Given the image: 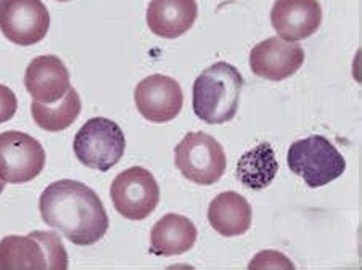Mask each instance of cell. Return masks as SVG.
<instances>
[{
  "label": "cell",
  "mask_w": 362,
  "mask_h": 270,
  "mask_svg": "<svg viewBox=\"0 0 362 270\" xmlns=\"http://www.w3.org/2000/svg\"><path fill=\"white\" fill-rule=\"evenodd\" d=\"M18 111V100L10 87L0 84V124L10 121Z\"/></svg>",
  "instance_id": "cell-20"
},
{
  "label": "cell",
  "mask_w": 362,
  "mask_h": 270,
  "mask_svg": "<svg viewBox=\"0 0 362 270\" xmlns=\"http://www.w3.org/2000/svg\"><path fill=\"white\" fill-rule=\"evenodd\" d=\"M45 166V150L31 135L18 131L0 134V179L7 184H26Z\"/></svg>",
  "instance_id": "cell-8"
},
{
  "label": "cell",
  "mask_w": 362,
  "mask_h": 270,
  "mask_svg": "<svg viewBox=\"0 0 362 270\" xmlns=\"http://www.w3.org/2000/svg\"><path fill=\"white\" fill-rule=\"evenodd\" d=\"M198 232L189 217L166 214L156 222L150 235V252L155 256H179L194 248Z\"/></svg>",
  "instance_id": "cell-15"
},
{
  "label": "cell",
  "mask_w": 362,
  "mask_h": 270,
  "mask_svg": "<svg viewBox=\"0 0 362 270\" xmlns=\"http://www.w3.org/2000/svg\"><path fill=\"white\" fill-rule=\"evenodd\" d=\"M110 196L122 217L144 221L158 206L160 187L150 171L134 166L116 175Z\"/></svg>",
  "instance_id": "cell-7"
},
{
  "label": "cell",
  "mask_w": 362,
  "mask_h": 270,
  "mask_svg": "<svg viewBox=\"0 0 362 270\" xmlns=\"http://www.w3.org/2000/svg\"><path fill=\"white\" fill-rule=\"evenodd\" d=\"M295 269L293 262L288 261V257L279 251H262L255 256V259L250 262V269Z\"/></svg>",
  "instance_id": "cell-19"
},
{
  "label": "cell",
  "mask_w": 362,
  "mask_h": 270,
  "mask_svg": "<svg viewBox=\"0 0 362 270\" xmlns=\"http://www.w3.org/2000/svg\"><path fill=\"white\" fill-rule=\"evenodd\" d=\"M47 225L78 246H90L107 235L110 219L102 199L83 182L65 179L50 184L39 199Z\"/></svg>",
  "instance_id": "cell-1"
},
{
  "label": "cell",
  "mask_w": 362,
  "mask_h": 270,
  "mask_svg": "<svg viewBox=\"0 0 362 270\" xmlns=\"http://www.w3.org/2000/svg\"><path fill=\"white\" fill-rule=\"evenodd\" d=\"M271 23L280 39L287 42L305 40L317 33L322 23V7L317 0H276Z\"/></svg>",
  "instance_id": "cell-12"
},
{
  "label": "cell",
  "mask_w": 362,
  "mask_h": 270,
  "mask_svg": "<svg viewBox=\"0 0 362 270\" xmlns=\"http://www.w3.org/2000/svg\"><path fill=\"white\" fill-rule=\"evenodd\" d=\"M243 78L235 66L227 61L214 63L194 82L192 108L195 116L208 124H224L232 121L240 105Z\"/></svg>",
  "instance_id": "cell-2"
},
{
  "label": "cell",
  "mask_w": 362,
  "mask_h": 270,
  "mask_svg": "<svg viewBox=\"0 0 362 270\" xmlns=\"http://www.w3.org/2000/svg\"><path fill=\"white\" fill-rule=\"evenodd\" d=\"M287 163L290 171L300 175L311 189L330 184L346 169L343 155L322 135H311L291 143Z\"/></svg>",
  "instance_id": "cell-4"
},
{
  "label": "cell",
  "mask_w": 362,
  "mask_h": 270,
  "mask_svg": "<svg viewBox=\"0 0 362 270\" xmlns=\"http://www.w3.org/2000/svg\"><path fill=\"white\" fill-rule=\"evenodd\" d=\"M58 2H69V0H58Z\"/></svg>",
  "instance_id": "cell-22"
},
{
  "label": "cell",
  "mask_w": 362,
  "mask_h": 270,
  "mask_svg": "<svg viewBox=\"0 0 362 270\" xmlns=\"http://www.w3.org/2000/svg\"><path fill=\"white\" fill-rule=\"evenodd\" d=\"M305 63V50L298 42L271 37L253 47L250 68L258 78L284 81L293 76Z\"/></svg>",
  "instance_id": "cell-11"
},
{
  "label": "cell",
  "mask_w": 362,
  "mask_h": 270,
  "mask_svg": "<svg viewBox=\"0 0 362 270\" xmlns=\"http://www.w3.org/2000/svg\"><path fill=\"white\" fill-rule=\"evenodd\" d=\"M68 267V254L55 232H31L28 237L8 235L0 242V270Z\"/></svg>",
  "instance_id": "cell-3"
},
{
  "label": "cell",
  "mask_w": 362,
  "mask_h": 270,
  "mask_svg": "<svg viewBox=\"0 0 362 270\" xmlns=\"http://www.w3.org/2000/svg\"><path fill=\"white\" fill-rule=\"evenodd\" d=\"M253 209L248 199L237 192H223L208 208V221L223 237H240L248 232Z\"/></svg>",
  "instance_id": "cell-16"
},
{
  "label": "cell",
  "mask_w": 362,
  "mask_h": 270,
  "mask_svg": "<svg viewBox=\"0 0 362 270\" xmlns=\"http://www.w3.org/2000/svg\"><path fill=\"white\" fill-rule=\"evenodd\" d=\"M5 184H7V182H5V180H2V179H0V193H2V192L5 190Z\"/></svg>",
  "instance_id": "cell-21"
},
{
  "label": "cell",
  "mask_w": 362,
  "mask_h": 270,
  "mask_svg": "<svg viewBox=\"0 0 362 270\" xmlns=\"http://www.w3.org/2000/svg\"><path fill=\"white\" fill-rule=\"evenodd\" d=\"M50 28V13L42 0H0V31L16 45H34Z\"/></svg>",
  "instance_id": "cell-9"
},
{
  "label": "cell",
  "mask_w": 362,
  "mask_h": 270,
  "mask_svg": "<svg viewBox=\"0 0 362 270\" xmlns=\"http://www.w3.org/2000/svg\"><path fill=\"white\" fill-rule=\"evenodd\" d=\"M139 113L150 122H168L177 117L184 107L179 82L165 74H153L139 82L134 92Z\"/></svg>",
  "instance_id": "cell-10"
},
{
  "label": "cell",
  "mask_w": 362,
  "mask_h": 270,
  "mask_svg": "<svg viewBox=\"0 0 362 270\" xmlns=\"http://www.w3.org/2000/svg\"><path fill=\"white\" fill-rule=\"evenodd\" d=\"M83 110L79 93L73 87H69L66 95L60 102L55 103H39L33 100L31 115L36 124L47 132L65 131L73 122L78 119Z\"/></svg>",
  "instance_id": "cell-18"
},
{
  "label": "cell",
  "mask_w": 362,
  "mask_h": 270,
  "mask_svg": "<svg viewBox=\"0 0 362 270\" xmlns=\"http://www.w3.org/2000/svg\"><path fill=\"white\" fill-rule=\"evenodd\" d=\"M73 148L86 168L105 172L121 161L126 150V137L115 121L92 117L76 134Z\"/></svg>",
  "instance_id": "cell-5"
},
{
  "label": "cell",
  "mask_w": 362,
  "mask_h": 270,
  "mask_svg": "<svg viewBox=\"0 0 362 270\" xmlns=\"http://www.w3.org/2000/svg\"><path fill=\"white\" fill-rule=\"evenodd\" d=\"M198 16L195 0H151L147 25L155 36L176 39L194 26Z\"/></svg>",
  "instance_id": "cell-14"
},
{
  "label": "cell",
  "mask_w": 362,
  "mask_h": 270,
  "mask_svg": "<svg viewBox=\"0 0 362 270\" xmlns=\"http://www.w3.org/2000/svg\"><path fill=\"white\" fill-rule=\"evenodd\" d=\"M279 163L271 143L262 142L245 153L237 163V179L250 190H264L272 184Z\"/></svg>",
  "instance_id": "cell-17"
},
{
  "label": "cell",
  "mask_w": 362,
  "mask_h": 270,
  "mask_svg": "<svg viewBox=\"0 0 362 270\" xmlns=\"http://www.w3.org/2000/svg\"><path fill=\"white\" fill-rule=\"evenodd\" d=\"M25 86L29 95L39 103H55L66 95L71 87L69 71L60 58L42 55L34 58L26 68Z\"/></svg>",
  "instance_id": "cell-13"
},
{
  "label": "cell",
  "mask_w": 362,
  "mask_h": 270,
  "mask_svg": "<svg viewBox=\"0 0 362 270\" xmlns=\"http://www.w3.org/2000/svg\"><path fill=\"white\" fill-rule=\"evenodd\" d=\"M176 166L187 180L213 185L227 168L226 151L218 140L204 132H189L174 148Z\"/></svg>",
  "instance_id": "cell-6"
}]
</instances>
